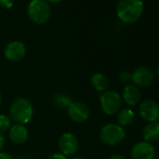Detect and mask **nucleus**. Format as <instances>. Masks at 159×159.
<instances>
[{"label":"nucleus","mask_w":159,"mask_h":159,"mask_svg":"<svg viewBox=\"0 0 159 159\" xmlns=\"http://www.w3.org/2000/svg\"><path fill=\"white\" fill-rule=\"evenodd\" d=\"M143 141L153 144L159 140V123L151 122L147 123L142 130Z\"/></svg>","instance_id":"obj_14"},{"label":"nucleus","mask_w":159,"mask_h":159,"mask_svg":"<svg viewBox=\"0 0 159 159\" xmlns=\"http://www.w3.org/2000/svg\"><path fill=\"white\" fill-rule=\"evenodd\" d=\"M135 120V112L131 109H123L117 112V124L122 127L128 126Z\"/></svg>","instance_id":"obj_16"},{"label":"nucleus","mask_w":159,"mask_h":159,"mask_svg":"<svg viewBox=\"0 0 159 159\" xmlns=\"http://www.w3.org/2000/svg\"><path fill=\"white\" fill-rule=\"evenodd\" d=\"M0 159H13L12 155L5 151H0Z\"/></svg>","instance_id":"obj_22"},{"label":"nucleus","mask_w":159,"mask_h":159,"mask_svg":"<svg viewBox=\"0 0 159 159\" xmlns=\"http://www.w3.org/2000/svg\"><path fill=\"white\" fill-rule=\"evenodd\" d=\"M5 143H6V138L3 135V133L0 132V151H2V149L5 146Z\"/></svg>","instance_id":"obj_23"},{"label":"nucleus","mask_w":159,"mask_h":159,"mask_svg":"<svg viewBox=\"0 0 159 159\" xmlns=\"http://www.w3.org/2000/svg\"><path fill=\"white\" fill-rule=\"evenodd\" d=\"M46 1L49 4H58L59 2H61V0H46Z\"/></svg>","instance_id":"obj_25"},{"label":"nucleus","mask_w":159,"mask_h":159,"mask_svg":"<svg viewBox=\"0 0 159 159\" xmlns=\"http://www.w3.org/2000/svg\"><path fill=\"white\" fill-rule=\"evenodd\" d=\"M99 138L103 143L109 146H116L125 139V131L124 127L118 124L110 123L103 125L99 132Z\"/></svg>","instance_id":"obj_4"},{"label":"nucleus","mask_w":159,"mask_h":159,"mask_svg":"<svg viewBox=\"0 0 159 159\" xmlns=\"http://www.w3.org/2000/svg\"><path fill=\"white\" fill-rule=\"evenodd\" d=\"M118 80L121 83L127 84L129 81H131V73L127 71H121L118 75Z\"/></svg>","instance_id":"obj_19"},{"label":"nucleus","mask_w":159,"mask_h":159,"mask_svg":"<svg viewBox=\"0 0 159 159\" xmlns=\"http://www.w3.org/2000/svg\"><path fill=\"white\" fill-rule=\"evenodd\" d=\"M99 103L102 111L106 115H114L121 110L122 97L119 93L113 90H107L101 93Z\"/></svg>","instance_id":"obj_5"},{"label":"nucleus","mask_w":159,"mask_h":159,"mask_svg":"<svg viewBox=\"0 0 159 159\" xmlns=\"http://www.w3.org/2000/svg\"><path fill=\"white\" fill-rule=\"evenodd\" d=\"M154 72L148 66L137 67L131 73L132 84L138 88H146L151 86L154 82Z\"/></svg>","instance_id":"obj_6"},{"label":"nucleus","mask_w":159,"mask_h":159,"mask_svg":"<svg viewBox=\"0 0 159 159\" xmlns=\"http://www.w3.org/2000/svg\"><path fill=\"white\" fill-rule=\"evenodd\" d=\"M47 159H68V158L61 152H53L51 155H49Z\"/></svg>","instance_id":"obj_21"},{"label":"nucleus","mask_w":159,"mask_h":159,"mask_svg":"<svg viewBox=\"0 0 159 159\" xmlns=\"http://www.w3.org/2000/svg\"><path fill=\"white\" fill-rule=\"evenodd\" d=\"M12 121L7 114H0V132L4 133L11 129Z\"/></svg>","instance_id":"obj_18"},{"label":"nucleus","mask_w":159,"mask_h":159,"mask_svg":"<svg viewBox=\"0 0 159 159\" xmlns=\"http://www.w3.org/2000/svg\"><path fill=\"white\" fill-rule=\"evenodd\" d=\"M9 116L15 124L27 125L33 118L34 107L32 102L25 98H18L14 99L9 110Z\"/></svg>","instance_id":"obj_1"},{"label":"nucleus","mask_w":159,"mask_h":159,"mask_svg":"<svg viewBox=\"0 0 159 159\" xmlns=\"http://www.w3.org/2000/svg\"><path fill=\"white\" fill-rule=\"evenodd\" d=\"M157 75H158V77H159V66H158V67H157Z\"/></svg>","instance_id":"obj_29"},{"label":"nucleus","mask_w":159,"mask_h":159,"mask_svg":"<svg viewBox=\"0 0 159 159\" xmlns=\"http://www.w3.org/2000/svg\"><path fill=\"white\" fill-rule=\"evenodd\" d=\"M16 159H29V158L26 157V156H20V157H18V158H16Z\"/></svg>","instance_id":"obj_27"},{"label":"nucleus","mask_w":159,"mask_h":159,"mask_svg":"<svg viewBox=\"0 0 159 159\" xmlns=\"http://www.w3.org/2000/svg\"><path fill=\"white\" fill-rule=\"evenodd\" d=\"M132 159H153L155 156V147L146 141L137 142L130 151Z\"/></svg>","instance_id":"obj_11"},{"label":"nucleus","mask_w":159,"mask_h":159,"mask_svg":"<svg viewBox=\"0 0 159 159\" xmlns=\"http://www.w3.org/2000/svg\"><path fill=\"white\" fill-rule=\"evenodd\" d=\"M139 113L140 117L147 121L158 122L159 120V104L152 99H145L139 104Z\"/></svg>","instance_id":"obj_9"},{"label":"nucleus","mask_w":159,"mask_h":159,"mask_svg":"<svg viewBox=\"0 0 159 159\" xmlns=\"http://www.w3.org/2000/svg\"><path fill=\"white\" fill-rule=\"evenodd\" d=\"M109 159H126V157L121 153H114V154H111Z\"/></svg>","instance_id":"obj_24"},{"label":"nucleus","mask_w":159,"mask_h":159,"mask_svg":"<svg viewBox=\"0 0 159 159\" xmlns=\"http://www.w3.org/2000/svg\"><path fill=\"white\" fill-rule=\"evenodd\" d=\"M67 115L71 121L77 124H83L90 117V109L84 102L73 100L66 109Z\"/></svg>","instance_id":"obj_7"},{"label":"nucleus","mask_w":159,"mask_h":159,"mask_svg":"<svg viewBox=\"0 0 159 159\" xmlns=\"http://www.w3.org/2000/svg\"><path fill=\"white\" fill-rule=\"evenodd\" d=\"M72 101H73V99L70 96H68L66 94H63V93L56 94L52 98V102H53L54 106L60 110H65V109L66 110Z\"/></svg>","instance_id":"obj_17"},{"label":"nucleus","mask_w":159,"mask_h":159,"mask_svg":"<svg viewBox=\"0 0 159 159\" xmlns=\"http://www.w3.org/2000/svg\"><path fill=\"white\" fill-rule=\"evenodd\" d=\"M70 159H84V157H82V156H78V155H74V156H72Z\"/></svg>","instance_id":"obj_26"},{"label":"nucleus","mask_w":159,"mask_h":159,"mask_svg":"<svg viewBox=\"0 0 159 159\" xmlns=\"http://www.w3.org/2000/svg\"><path fill=\"white\" fill-rule=\"evenodd\" d=\"M2 104V96H1V93H0V106Z\"/></svg>","instance_id":"obj_28"},{"label":"nucleus","mask_w":159,"mask_h":159,"mask_svg":"<svg viewBox=\"0 0 159 159\" xmlns=\"http://www.w3.org/2000/svg\"><path fill=\"white\" fill-rule=\"evenodd\" d=\"M27 15L32 22L43 25L51 17V6L46 0H31L27 6Z\"/></svg>","instance_id":"obj_3"},{"label":"nucleus","mask_w":159,"mask_h":159,"mask_svg":"<svg viewBox=\"0 0 159 159\" xmlns=\"http://www.w3.org/2000/svg\"><path fill=\"white\" fill-rule=\"evenodd\" d=\"M143 12L141 0H120L116 7L118 18L125 24L136 23Z\"/></svg>","instance_id":"obj_2"},{"label":"nucleus","mask_w":159,"mask_h":159,"mask_svg":"<svg viewBox=\"0 0 159 159\" xmlns=\"http://www.w3.org/2000/svg\"><path fill=\"white\" fill-rule=\"evenodd\" d=\"M9 137L11 141L14 144L22 145L27 141L29 138V132L25 125L14 124L9 130Z\"/></svg>","instance_id":"obj_13"},{"label":"nucleus","mask_w":159,"mask_h":159,"mask_svg":"<svg viewBox=\"0 0 159 159\" xmlns=\"http://www.w3.org/2000/svg\"><path fill=\"white\" fill-rule=\"evenodd\" d=\"M90 83H91L92 87L99 93H103L107 91L109 88L108 78L106 77L105 74L100 73V72H97L92 75L90 79Z\"/></svg>","instance_id":"obj_15"},{"label":"nucleus","mask_w":159,"mask_h":159,"mask_svg":"<svg viewBox=\"0 0 159 159\" xmlns=\"http://www.w3.org/2000/svg\"><path fill=\"white\" fill-rule=\"evenodd\" d=\"M58 148L59 152L63 153L66 157L74 156L80 147L79 139L75 134L71 132H65L63 133L58 139Z\"/></svg>","instance_id":"obj_8"},{"label":"nucleus","mask_w":159,"mask_h":159,"mask_svg":"<svg viewBox=\"0 0 159 159\" xmlns=\"http://www.w3.org/2000/svg\"><path fill=\"white\" fill-rule=\"evenodd\" d=\"M15 3V0H0V7L3 9H11Z\"/></svg>","instance_id":"obj_20"},{"label":"nucleus","mask_w":159,"mask_h":159,"mask_svg":"<svg viewBox=\"0 0 159 159\" xmlns=\"http://www.w3.org/2000/svg\"><path fill=\"white\" fill-rule=\"evenodd\" d=\"M158 157H159V152H158Z\"/></svg>","instance_id":"obj_30"},{"label":"nucleus","mask_w":159,"mask_h":159,"mask_svg":"<svg viewBox=\"0 0 159 159\" xmlns=\"http://www.w3.org/2000/svg\"><path fill=\"white\" fill-rule=\"evenodd\" d=\"M26 54L25 45L19 40L9 42L4 49V55L11 62H19L25 58Z\"/></svg>","instance_id":"obj_10"},{"label":"nucleus","mask_w":159,"mask_h":159,"mask_svg":"<svg viewBox=\"0 0 159 159\" xmlns=\"http://www.w3.org/2000/svg\"><path fill=\"white\" fill-rule=\"evenodd\" d=\"M121 97L122 100H124L125 103L129 107L138 106L141 100V94L139 88H138L132 84H128L124 87Z\"/></svg>","instance_id":"obj_12"}]
</instances>
